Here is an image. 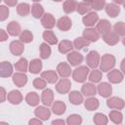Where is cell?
Listing matches in <instances>:
<instances>
[{"label": "cell", "instance_id": "1", "mask_svg": "<svg viewBox=\"0 0 125 125\" xmlns=\"http://www.w3.org/2000/svg\"><path fill=\"white\" fill-rule=\"evenodd\" d=\"M116 63V59L111 54H104L100 59V70L102 72H108L113 69Z\"/></svg>", "mask_w": 125, "mask_h": 125}, {"label": "cell", "instance_id": "2", "mask_svg": "<svg viewBox=\"0 0 125 125\" xmlns=\"http://www.w3.org/2000/svg\"><path fill=\"white\" fill-rule=\"evenodd\" d=\"M89 75V67L86 65H80L72 71V78L78 83H83L86 81Z\"/></svg>", "mask_w": 125, "mask_h": 125}, {"label": "cell", "instance_id": "3", "mask_svg": "<svg viewBox=\"0 0 125 125\" xmlns=\"http://www.w3.org/2000/svg\"><path fill=\"white\" fill-rule=\"evenodd\" d=\"M100 59L101 56L97 51H90L86 56V63L88 67L96 69L100 64Z\"/></svg>", "mask_w": 125, "mask_h": 125}, {"label": "cell", "instance_id": "4", "mask_svg": "<svg viewBox=\"0 0 125 125\" xmlns=\"http://www.w3.org/2000/svg\"><path fill=\"white\" fill-rule=\"evenodd\" d=\"M66 59H67V62H69L68 64L69 65H72V66H78L79 64H81L83 62V56L78 53L77 51H72V52H69L66 56Z\"/></svg>", "mask_w": 125, "mask_h": 125}, {"label": "cell", "instance_id": "5", "mask_svg": "<svg viewBox=\"0 0 125 125\" xmlns=\"http://www.w3.org/2000/svg\"><path fill=\"white\" fill-rule=\"evenodd\" d=\"M70 88H71V82L67 78H62L56 84V90H57V92L60 93V94H62V95L67 94L70 91Z\"/></svg>", "mask_w": 125, "mask_h": 125}, {"label": "cell", "instance_id": "6", "mask_svg": "<svg viewBox=\"0 0 125 125\" xmlns=\"http://www.w3.org/2000/svg\"><path fill=\"white\" fill-rule=\"evenodd\" d=\"M106 105L109 108H112V109H115V110H121V109L124 108L125 103H124L123 99H121L119 97H111V98L107 99Z\"/></svg>", "mask_w": 125, "mask_h": 125}, {"label": "cell", "instance_id": "7", "mask_svg": "<svg viewBox=\"0 0 125 125\" xmlns=\"http://www.w3.org/2000/svg\"><path fill=\"white\" fill-rule=\"evenodd\" d=\"M41 24L44 28H46V30H50L56 25V19L52 14L46 13L41 18Z\"/></svg>", "mask_w": 125, "mask_h": 125}, {"label": "cell", "instance_id": "8", "mask_svg": "<svg viewBox=\"0 0 125 125\" xmlns=\"http://www.w3.org/2000/svg\"><path fill=\"white\" fill-rule=\"evenodd\" d=\"M97 30V32L99 33V35H104L106 34L107 32L110 31L111 29V24L110 22L105 20V19H103V20H100L98 22H97V26L95 28Z\"/></svg>", "mask_w": 125, "mask_h": 125}, {"label": "cell", "instance_id": "9", "mask_svg": "<svg viewBox=\"0 0 125 125\" xmlns=\"http://www.w3.org/2000/svg\"><path fill=\"white\" fill-rule=\"evenodd\" d=\"M123 78H124V73H122L119 69H111L108 71L107 73V79L110 83H113V84H118V83H121L123 81Z\"/></svg>", "mask_w": 125, "mask_h": 125}, {"label": "cell", "instance_id": "10", "mask_svg": "<svg viewBox=\"0 0 125 125\" xmlns=\"http://www.w3.org/2000/svg\"><path fill=\"white\" fill-rule=\"evenodd\" d=\"M35 116L40 120H48L51 117V110L45 105H39L34 109Z\"/></svg>", "mask_w": 125, "mask_h": 125}, {"label": "cell", "instance_id": "11", "mask_svg": "<svg viewBox=\"0 0 125 125\" xmlns=\"http://www.w3.org/2000/svg\"><path fill=\"white\" fill-rule=\"evenodd\" d=\"M57 73L62 78H67L72 73V70L70 68V65L67 62H62L57 65Z\"/></svg>", "mask_w": 125, "mask_h": 125}, {"label": "cell", "instance_id": "12", "mask_svg": "<svg viewBox=\"0 0 125 125\" xmlns=\"http://www.w3.org/2000/svg\"><path fill=\"white\" fill-rule=\"evenodd\" d=\"M98 94L103 98H109V96L112 93V87L107 82H102L97 87Z\"/></svg>", "mask_w": 125, "mask_h": 125}, {"label": "cell", "instance_id": "13", "mask_svg": "<svg viewBox=\"0 0 125 125\" xmlns=\"http://www.w3.org/2000/svg\"><path fill=\"white\" fill-rule=\"evenodd\" d=\"M41 102L45 106H51L54 103V92L51 89H44L41 94Z\"/></svg>", "mask_w": 125, "mask_h": 125}, {"label": "cell", "instance_id": "14", "mask_svg": "<svg viewBox=\"0 0 125 125\" xmlns=\"http://www.w3.org/2000/svg\"><path fill=\"white\" fill-rule=\"evenodd\" d=\"M99 21V16L95 12H90L87 15H85L82 19V22L85 26L92 27Z\"/></svg>", "mask_w": 125, "mask_h": 125}, {"label": "cell", "instance_id": "15", "mask_svg": "<svg viewBox=\"0 0 125 125\" xmlns=\"http://www.w3.org/2000/svg\"><path fill=\"white\" fill-rule=\"evenodd\" d=\"M22 94L19 90H12L7 94V100L12 104H20L22 102Z\"/></svg>", "mask_w": 125, "mask_h": 125}, {"label": "cell", "instance_id": "16", "mask_svg": "<svg viewBox=\"0 0 125 125\" xmlns=\"http://www.w3.org/2000/svg\"><path fill=\"white\" fill-rule=\"evenodd\" d=\"M87 41H89L90 43L91 42H97L99 39H100V35L99 33L97 32V30L93 27H88V28H85L83 30V36Z\"/></svg>", "mask_w": 125, "mask_h": 125}, {"label": "cell", "instance_id": "17", "mask_svg": "<svg viewBox=\"0 0 125 125\" xmlns=\"http://www.w3.org/2000/svg\"><path fill=\"white\" fill-rule=\"evenodd\" d=\"M10 52L14 56H21L24 51V45L20 40H14L9 45Z\"/></svg>", "mask_w": 125, "mask_h": 125}, {"label": "cell", "instance_id": "18", "mask_svg": "<svg viewBox=\"0 0 125 125\" xmlns=\"http://www.w3.org/2000/svg\"><path fill=\"white\" fill-rule=\"evenodd\" d=\"M56 25L58 26V28L60 30H62V31H67V30H69L71 28L72 22H71V20L67 16H64V17L60 18L56 21Z\"/></svg>", "mask_w": 125, "mask_h": 125}, {"label": "cell", "instance_id": "19", "mask_svg": "<svg viewBox=\"0 0 125 125\" xmlns=\"http://www.w3.org/2000/svg\"><path fill=\"white\" fill-rule=\"evenodd\" d=\"M13 74V65L10 62H0V77L7 78Z\"/></svg>", "mask_w": 125, "mask_h": 125}, {"label": "cell", "instance_id": "20", "mask_svg": "<svg viewBox=\"0 0 125 125\" xmlns=\"http://www.w3.org/2000/svg\"><path fill=\"white\" fill-rule=\"evenodd\" d=\"M97 93V87L93 83H84L81 87V94L85 97H94Z\"/></svg>", "mask_w": 125, "mask_h": 125}, {"label": "cell", "instance_id": "21", "mask_svg": "<svg viewBox=\"0 0 125 125\" xmlns=\"http://www.w3.org/2000/svg\"><path fill=\"white\" fill-rule=\"evenodd\" d=\"M7 31H8V34L11 36H20L21 32V24L16 21H10L7 25Z\"/></svg>", "mask_w": 125, "mask_h": 125}, {"label": "cell", "instance_id": "22", "mask_svg": "<svg viewBox=\"0 0 125 125\" xmlns=\"http://www.w3.org/2000/svg\"><path fill=\"white\" fill-rule=\"evenodd\" d=\"M103 40L105 44H107L109 46H114L119 42L120 38L114 31H109L106 34L103 35Z\"/></svg>", "mask_w": 125, "mask_h": 125}, {"label": "cell", "instance_id": "23", "mask_svg": "<svg viewBox=\"0 0 125 125\" xmlns=\"http://www.w3.org/2000/svg\"><path fill=\"white\" fill-rule=\"evenodd\" d=\"M41 78H43L46 82L50 84H54L58 81L59 75L55 70H46V71L41 72Z\"/></svg>", "mask_w": 125, "mask_h": 125}, {"label": "cell", "instance_id": "24", "mask_svg": "<svg viewBox=\"0 0 125 125\" xmlns=\"http://www.w3.org/2000/svg\"><path fill=\"white\" fill-rule=\"evenodd\" d=\"M42 62L39 59H33L30 62H28V71L33 74H37L42 70Z\"/></svg>", "mask_w": 125, "mask_h": 125}, {"label": "cell", "instance_id": "25", "mask_svg": "<svg viewBox=\"0 0 125 125\" xmlns=\"http://www.w3.org/2000/svg\"><path fill=\"white\" fill-rule=\"evenodd\" d=\"M13 82L18 87H23L27 83V76L22 72H16L13 74Z\"/></svg>", "mask_w": 125, "mask_h": 125}, {"label": "cell", "instance_id": "26", "mask_svg": "<svg viewBox=\"0 0 125 125\" xmlns=\"http://www.w3.org/2000/svg\"><path fill=\"white\" fill-rule=\"evenodd\" d=\"M104 10H105V13L110 17V18H115L119 15L120 13V7L116 4H114L113 2L112 3H108V4H105V7H104Z\"/></svg>", "mask_w": 125, "mask_h": 125}, {"label": "cell", "instance_id": "27", "mask_svg": "<svg viewBox=\"0 0 125 125\" xmlns=\"http://www.w3.org/2000/svg\"><path fill=\"white\" fill-rule=\"evenodd\" d=\"M68 100H69L70 104H72L74 105H79L84 102L82 94L78 91H71L68 94Z\"/></svg>", "mask_w": 125, "mask_h": 125}, {"label": "cell", "instance_id": "28", "mask_svg": "<svg viewBox=\"0 0 125 125\" xmlns=\"http://www.w3.org/2000/svg\"><path fill=\"white\" fill-rule=\"evenodd\" d=\"M30 12H31V15L33 18L35 19H40L43 17V15L45 14L44 13V8L43 6L40 4V3H37V2H34L30 8Z\"/></svg>", "mask_w": 125, "mask_h": 125}, {"label": "cell", "instance_id": "29", "mask_svg": "<svg viewBox=\"0 0 125 125\" xmlns=\"http://www.w3.org/2000/svg\"><path fill=\"white\" fill-rule=\"evenodd\" d=\"M92 10L91 7V1H82L77 3L76 6V11L78 12V14L80 15H87L88 13H90Z\"/></svg>", "mask_w": 125, "mask_h": 125}, {"label": "cell", "instance_id": "30", "mask_svg": "<svg viewBox=\"0 0 125 125\" xmlns=\"http://www.w3.org/2000/svg\"><path fill=\"white\" fill-rule=\"evenodd\" d=\"M52 106V111L56 114V115H62L65 112L66 109V104L62 102V101H56L53 103Z\"/></svg>", "mask_w": 125, "mask_h": 125}, {"label": "cell", "instance_id": "31", "mask_svg": "<svg viewBox=\"0 0 125 125\" xmlns=\"http://www.w3.org/2000/svg\"><path fill=\"white\" fill-rule=\"evenodd\" d=\"M25 102L30 106H36L40 102L39 95L36 92H29L25 96Z\"/></svg>", "mask_w": 125, "mask_h": 125}, {"label": "cell", "instance_id": "32", "mask_svg": "<svg viewBox=\"0 0 125 125\" xmlns=\"http://www.w3.org/2000/svg\"><path fill=\"white\" fill-rule=\"evenodd\" d=\"M100 105L99 100L96 99L95 97H89L88 99H86L84 101V106L87 110L92 111V110H96Z\"/></svg>", "mask_w": 125, "mask_h": 125}, {"label": "cell", "instance_id": "33", "mask_svg": "<svg viewBox=\"0 0 125 125\" xmlns=\"http://www.w3.org/2000/svg\"><path fill=\"white\" fill-rule=\"evenodd\" d=\"M42 36H43V39L45 40V43H47L48 45H56L58 43V38L52 30L43 31Z\"/></svg>", "mask_w": 125, "mask_h": 125}, {"label": "cell", "instance_id": "34", "mask_svg": "<svg viewBox=\"0 0 125 125\" xmlns=\"http://www.w3.org/2000/svg\"><path fill=\"white\" fill-rule=\"evenodd\" d=\"M58 49L59 52L61 54H68L69 52L72 51L73 49V44L72 42H70L69 40H62L59 43L58 45Z\"/></svg>", "mask_w": 125, "mask_h": 125}, {"label": "cell", "instance_id": "35", "mask_svg": "<svg viewBox=\"0 0 125 125\" xmlns=\"http://www.w3.org/2000/svg\"><path fill=\"white\" fill-rule=\"evenodd\" d=\"M72 44H73V48H75L77 50H82V49H85V48L89 47V45L91 43L89 41H87L84 37L80 36V37L75 38V40H74V42Z\"/></svg>", "mask_w": 125, "mask_h": 125}, {"label": "cell", "instance_id": "36", "mask_svg": "<svg viewBox=\"0 0 125 125\" xmlns=\"http://www.w3.org/2000/svg\"><path fill=\"white\" fill-rule=\"evenodd\" d=\"M77 2L73 0H65L62 4V9L65 14H71L74 11H76Z\"/></svg>", "mask_w": 125, "mask_h": 125}, {"label": "cell", "instance_id": "37", "mask_svg": "<svg viewBox=\"0 0 125 125\" xmlns=\"http://www.w3.org/2000/svg\"><path fill=\"white\" fill-rule=\"evenodd\" d=\"M15 68L19 72L24 73L25 71L28 70V62L25 58H21L16 63H15Z\"/></svg>", "mask_w": 125, "mask_h": 125}, {"label": "cell", "instance_id": "38", "mask_svg": "<svg viewBox=\"0 0 125 125\" xmlns=\"http://www.w3.org/2000/svg\"><path fill=\"white\" fill-rule=\"evenodd\" d=\"M109 119L114 123V124H121L122 121H123V114L121 113L120 110H111L109 112V115H108Z\"/></svg>", "mask_w": 125, "mask_h": 125}, {"label": "cell", "instance_id": "39", "mask_svg": "<svg viewBox=\"0 0 125 125\" xmlns=\"http://www.w3.org/2000/svg\"><path fill=\"white\" fill-rule=\"evenodd\" d=\"M17 13L21 17H26L30 13V5L28 3H20L17 6Z\"/></svg>", "mask_w": 125, "mask_h": 125}, {"label": "cell", "instance_id": "40", "mask_svg": "<svg viewBox=\"0 0 125 125\" xmlns=\"http://www.w3.org/2000/svg\"><path fill=\"white\" fill-rule=\"evenodd\" d=\"M102 78H103L102 71L99 70V69H97V68H96V69H93V70L90 72L89 77H88V79L90 80V83H93V84L99 83V82L102 80Z\"/></svg>", "mask_w": 125, "mask_h": 125}, {"label": "cell", "instance_id": "41", "mask_svg": "<svg viewBox=\"0 0 125 125\" xmlns=\"http://www.w3.org/2000/svg\"><path fill=\"white\" fill-rule=\"evenodd\" d=\"M93 121L96 125H107L108 122V117L106 115H104V113L98 112L94 115L93 117Z\"/></svg>", "mask_w": 125, "mask_h": 125}, {"label": "cell", "instance_id": "42", "mask_svg": "<svg viewBox=\"0 0 125 125\" xmlns=\"http://www.w3.org/2000/svg\"><path fill=\"white\" fill-rule=\"evenodd\" d=\"M65 123H66V125H81L82 124V117L76 113L70 114L67 116Z\"/></svg>", "mask_w": 125, "mask_h": 125}, {"label": "cell", "instance_id": "43", "mask_svg": "<svg viewBox=\"0 0 125 125\" xmlns=\"http://www.w3.org/2000/svg\"><path fill=\"white\" fill-rule=\"evenodd\" d=\"M51 47L47 43H42L40 44V57L43 60H47L51 56Z\"/></svg>", "mask_w": 125, "mask_h": 125}, {"label": "cell", "instance_id": "44", "mask_svg": "<svg viewBox=\"0 0 125 125\" xmlns=\"http://www.w3.org/2000/svg\"><path fill=\"white\" fill-rule=\"evenodd\" d=\"M32 40H33V34H32V32L30 30L25 29V30L21 32L20 41L21 43H23V44L24 43H30V42H32Z\"/></svg>", "mask_w": 125, "mask_h": 125}, {"label": "cell", "instance_id": "45", "mask_svg": "<svg viewBox=\"0 0 125 125\" xmlns=\"http://www.w3.org/2000/svg\"><path fill=\"white\" fill-rule=\"evenodd\" d=\"M113 29H114V32L120 37V36H124L125 35V23L123 21H118L114 24L113 26Z\"/></svg>", "mask_w": 125, "mask_h": 125}, {"label": "cell", "instance_id": "46", "mask_svg": "<svg viewBox=\"0 0 125 125\" xmlns=\"http://www.w3.org/2000/svg\"><path fill=\"white\" fill-rule=\"evenodd\" d=\"M32 85H33V87H34L35 89L42 90V89H45V87H46V85H47V82H46L43 78L37 77V78H35V79L33 80Z\"/></svg>", "mask_w": 125, "mask_h": 125}, {"label": "cell", "instance_id": "47", "mask_svg": "<svg viewBox=\"0 0 125 125\" xmlns=\"http://www.w3.org/2000/svg\"><path fill=\"white\" fill-rule=\"evenodd\" d=\"M105 1L104 0H95V1H91V7L92 9L96 10V11H101L103 9H104L105 7Z\"/></svg>", "mask_w": 125, "mask_h": 125}, {"label": "cell", "instance_id": "48", "mask_svg": "<svg viewBox=\"0 0 125 125\" xmlns=\"http://www.w3.org/2000/svg\"><path fill=\"white\" fill-rule=\"evenodd\" d=\"M9 17V8L6 5H0V21L7 20Z\"/></svg>", "mask_w": 125, "mask_h": 125}, {"label": "cell", "instance_id": "49", "mask_svg": "<svg viewBox=\"0 0 125 125\" xmlns=\"http://www.w3.org/2000/svg\"><path fill=\"white\" fill-rule=\"evenodd\" d=\"M7 100V92L5 88L0 87V103H4Z\"/></svg>", "mask_w": 125, "mask_h": 125}, {"label": "cell", "instance_id": "50", "mask_svg": "<svg viewBox=\"0 0 125 125\" xmlns=\"http://www.w3.org/2000/svg\"><path fill=\"white\" fill-rule=\"evenodd\" d=\"M28 125H43V123H42V120L38 118H31L28 121Z\"/></svg>", "mask_w": 125, "mask_h": 125}, {"label": "cell", "instance_id": "51", "mask_svg": "<svg viewBox=\"0 0 125 125\" xmlns=\"http://www.w3.org/2000/svg\"><path fill=\"white\" fill-rule=\"evenodd\" d=\"M7 39H8V33L4 29L0 28V42H4Z\"/></svg>", "mask_w": 125, "mask_h": 125}, {"label": "cell", "instance_id": "52", "mask_svg": "<svg viewBox=\"0 0 125 125\" xmlns=\"http://www.w3.org/2000/svg\"><path fill=\"white\" fill-rule=\"evenodd\" d=\"M51 125H66V123L63 119H55L52 121Z\"/></svg>", "mask_w": 125, "mask_h": 125}, {"label": "cell", "instance_id": "53", "mask_svg": "<svg viewBox=\"0 0 125 125\" xmlns=\"http://www.w3.org/2000/svg\"><path fill=\"white\" fill-rule=\"evenodd\" d=\"M4 3H5L6 5L10 6V7H14V6H16V5L18 4V1H17V0H5Z\"/></svg>", "mask_w": 125, "mask_h": 125}, {"label": "cell", "instance_id": "54", "mask_svg": "<svg viewBox=\"0 0 125 125\" xmlns=\"http://www.w3.org/2000/svg\"><path fill=\"white\" fill-rule=\"evenodd\" d=\"M124 62H125V59H123V60L121 61V69H119L122 73H124V71H125V70H124Z\"/></svg>", "mask_w": 125, "mask_h": 125}, {"label": "cell", "instance_id": "55", "mask_svg": "<svg viewBox=\"0 0 125 125\" xmlns=\"http://www.w3.org/2000/svg\"><path fill=\"white\" fill-rule=\"evenodd\" d=\"M0 125H9V123L4 122V121H1V122H0Z\"/></svg>", "mask_w": 125, "mask_h": 125}, {"label": "cell", "instance_id": "56", "mask_svg": "<svg viewBox=\"0 0 125 125\" xmlns=\"http://www.w3.org/2000/svg\"><path fill=\"white\" fill-rule=\"evenodd\" d=\"M0 4H1V0H0Z\"/></svg>", "mask_w": 125, "mask_h": 125}]
</instances>
